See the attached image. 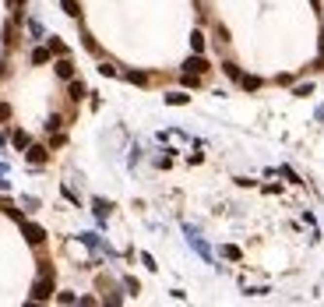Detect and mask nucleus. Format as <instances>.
Returning <instances> with one entry per match:
<instances>
[{
  "mask_svg": "<svg viewBox=\"0 0 324 307\" xmlns=\"http://www.w3.org/2000/svg\"><path fill=\"white\" fill-rule=\"evenodd\" d=\"M127 81H130V85H144V81H148V75H144V71H127Z\"/></svg>",
  "mask_w": 324,
  "mask_h": 307,
  "instance_id": "nucleus-6",
  "label": "nucleus"
},
{
  "mask_svg": "<svg viewBox=\"0 0 324 307\" xmlns=\"http://www.w3.org/2000/svg\"><path fill=\"white\" fill-rule=\"evenodd\" d=\"M85 96V85L81 81H71V99H81Z\"/></svg>",
  "mask_w": 324,
  "mask_h": 307,
  "instance_id": "nucleus-13",
  "label": "nucleus"
},
{
  "mask_svg": "<svg viewBox=\"0 0 324 307\" xmlns=\"http://www.w3.org/2000/svg\"><path fill=\"white\" fill-rule=\"evenodd\" d=\"M53 297V279H50V272H42V279L32 286V300H50Z\"/></svg>",
  "mask_w": 324,
  "mask_h": 307,
  "instance_id": "nucleus-1",
  "label": "nucleus"
},
{
  "mask_svg": "<svg viewBox=\"0 0 324 307\" xmlns=\"http://www.w3.org/2000/svg\"><path fill=\"white\" fill-rule=\"evenodd\" d=\"M21 233H25L28 244H42V240H46V230L36 226V223H21Z\"/></svg>",
  "mask_w": 324,
  "mask_h": 307,
  "instance_id": "nucleus-2",
  "label": "nucleus"
},
{
  "mask_svg": "<svg viewBox=\"0 0 324 307\" xmlns=\"http://www.w3.org/2000/svg\"><path fill=\"white\" fill-rule=\"evenodd\" d=\"M14 149H28V134H25V131L14 134Z\"/></svg>",
  "mask_w": 324,
  "mask_h": 307,
  "instance_id": "nucleus-12",
  "label": "nucleus"
},
{
  "mask_svg": "<svg viewBox=\"0 0 324 307\" xmlns=\"http://www.w3.org/2000/svg\"><path fill=\"white\" fill-rule=\"evenodd\" d=\"M46 60H50V50L36 46V50H32V64H46Z\"/></svg>",
  "mask_w": 324,
  "mask_h": 307,
  "instance_id": "nucleus-8",
  "label": "nucleus"
},
{
  "mask_svg": "<svg viewBox=\"0 0 324 307\" xmlns=\"http://www.w3.org/2000/svg\"><path fill=\"white\" fill-rule=\"evenodd\" d=\"M321 57H324V36H321Z\"/></svg>",
  "mask_w": 324,
  "mask_h": 307,
  "instance_id": "nucleus-19",
  "label": "nucleus"
},
{
  "mask_svg": "<svg viewBox=\"0 0 324 307\" xmlns=\"http://www.w3.org/2000/svg\"><path fill=\"white\" fill-rule=\"evenodd\" d=\"M11 116V106H4V102H0V120H7Z\"/></svg>",
  "mask_w": 324,
  "mask_h": 307,
  "instance_id": "nucleus-17",
  "label": "nucleus"
},
{
  "mask_svg": "<svg viewBox=\"0 0 324 307\" xmlns=\"http://www.w3.org/2000/svg\"><path fill=\"white\" fill-rule=\"evenodd\" d=\"M183 71H190V75H204V71H208V60H204L201 53H194V57L183 64Z\"/></svg>",
  "mask_w": 324,
  "mask_h": 307,
  "instance_id": "nucleus-3",
  "label": "nucleus"
},
{
  "mask_svg": "<svg viewBox=\"0 0 324 307\" xmlns=\"http://www.w3.org/2000/svg\"><path fill=\"white\" fill-rule=\"evenodd\" d=\"M226 75H229V78H243V75H240V67H236V64H226Z\"/></svg>",
  "mask_w": 324,
  "mask_h": 307,
  "instance_id": "nucleus-16",
  "label": "nucleus"
},
{
  "mask_svg": "<svg viewBox=\"0 0 324 307\" xmlns=\"http://www.w3.org/2000/svg\"><path fill=\"white\" fill-rule=\"evenodd\" d=\"M7 4H11V7H21V4H25V0H7Z\"/></svg>",
  "mask_w": 324,
  "mask_h": 307,
  "instance_id": "nucleus-18",
  "label": "nucleus"
},
{
  "mask_svg": "<svg viewBox=\"0 0 324 307\" xmlns=\"http://www.w3.org/2000/svg\"><path fill=\"white\" fill-rule=\"evenodd\" d=\"M190 50H194V53H201V50H204V36H201V32L190 36Z\"/></svg>",
  "mask_w": 324,
  "mask_h": 307,
  "instance_id": "nucleus-9",
  "label": "nucleus"
},
{
  "mask_svg": "<svg viewBox=\"0 0 324 307\" xmlns=\"http://www.w3.org/2000/svg\"><path fill=\"white\" fill-rule=\"evenodd\" d=\"M166 102H169V106H183L187 96H183V92H169V96H166Z\"/></svg>",
  "mask_w": 324,
  "mask_h": 307,
  "instance_id": "nucleus-10",
  "label": "nucleus"
},
{
  "mask_svg": "<svg viewBox=\"0 0 324 307\" xmlns=\"http://www.w3.org/2000/svg\"><path fill=\"white\" fill-rule=\"evenodd\" d=\"M25 155H28V163H36V166H42V163H46V149H42V145H28V149H25Z\"/></svg>",
  "mask_w": 324,
  "mask_h": 307,
  "instance_id": "nucleus-4",
  "label": "nucleus"
},
{
  "mask_svg": "<svg viewBox=\"0 0 324 307\" xmlns=\"http://www.w3.org/2000/svg\"><path fill=\"white\" fill-rule=\"evenodd\" d=\"M50 53H67V46H64L60 39H50Z\"/></svg>",
  "mask_w": 324,
  "mask_h": 307,
  "instance_id": "nucleus-14",
  "label": "nucleus"
},
{
  "mask_svg": "<svg viewBox=\"0 0 324 307\" xmlns=\"http://www.w3.org/2000/svg\"><path fill=\"white\" fill-rule=\"evenodd\" d=\"M64 11L71 14V18H78V14H81V7H78V0H64Z\"/></svg>",
  "mask_w": 324,
  "mask_h": 307,
  "instance_id": "nucleus-11",
  "label": "nucleus"
},
{
  "mask_svg": "<svg viewBox=\"0 0 324 307\" xmlns=\"http://www.w3.org/2000/svg\"><path fill=\"white\" fill-rule=\"evenodd\" d=\"M198 78H201V75H190V71H183V85H187V89H194Z\"/></svg>",
  "mask_w": 324,
  "mask_h": 307,
  "instance_id": "nucleus-15",
  "label": "nucleus"
},
{
  "mask_svg": "<svg viewBox=\"0 0 324 307\" xmlns=\"http://www.w3.org/2000/svg\"><path fill=\"white\" fill-rule=\"evenodd\" d=\"M56 78H74V64H71L67 57H64V60H56Z\"/></svg>",
  "mask_w": 324,
  "mask_h": 307,
  "instance_id": "nucleus-5",
  "label": "nucleus"
},
{
  "mask_svg": "<svg viewBox=\"0 0 324 307\" xmlns=\"http://www.w3.org/2000/svg\"><path fill=\"white\" fill-rule=\"evenodd\" d=\"M240 81H243L247 92H257V89H261V78H254V75H247V78H240Z\"/></svg>",
  "mask_w": 324,
  "mask_h": 307,
  "instance_id": "nucleus-7",
  "label": "nucleus"
}]
</instances>
